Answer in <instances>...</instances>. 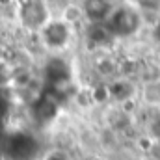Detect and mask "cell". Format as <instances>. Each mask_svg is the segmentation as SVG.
I'll list each match as a JSON object with an SVG mask.
<instances>
[{
    "instance_id": "9c48e42d",
    "label": "cell",
    "mask_w": 160,
    "mask_h": 160,
    "mask_svg": "<svg viewBox=\"0 0 160 160\" xmlns=\"http://www.w3.org/2000/svg\"><path fill=\"white\" fill-rule=\"evenodd\" d=\"M138 95H140V101L143 106L160 110V78L142 82Z\"/></svg>"
},
{
    "instance_id": "8fae6325",
    "label": "cell",
    "mask_w": 160,
    "mask_h": 160,
    "mask_svg": "<svg viewBox=\"0 0 160 160\" xmlns=\"http://www.w3.org/2000/svg\"><path fill=\"white\" fill-rule=\"evenodd\" d=\"M58 19H62L63 22H67L69 26L75 28L80 21H84V13H82L80 4H67V6L62 9V13H60Z\"/></svg>"
},
{
    "instance_id": "277c9868",
    "label": "cell",
    "mask_w": 160,
    "mask_h": 160,
    "mask_svg": "<svg viewBox=\"0 0 160 160\" xmlns=\"http://www.w3.org/2000/svg\"><path fill=\"white\" fill-rule=\"evenodd\" d=\"M80 8L84 13V22L86 24H97V22L108 21L116 4H114V0H82Z\"/></svg>"
},
{
    "instance_id": "5bb4252c",
    "label": "cell",
    "mask_w": 160,
    "mask_h": 160,
    "mask_svg": "<svg viewBox=\"0 0 160 160\" xmlns=\"http://www.w3.org/2000/svg\"><path fill=\"white\" fill-rule=\"evenodd\" d=\"M147 157L153 160H160V138L155 140V143H153V147H151V151H149Z\"/></svg>"
},
{
    "instance_id": "6da1fadb",
    "label": "cell",
    "mask_w": 160,
    "mask_h": 160,
    "mask_svg": "<svg viewBox=\"0 0 160 160\" xmlns=\"http://www.w3.org/2000/svg\"><path fill=\"white\" fill-rule=\"evenodd\" d=\"M104 24L108 26L114 39H127V38L136 36L142 30L143 13L140 8H136L132 4H121V6L114 8L112 15L108 17V21Z\"/></svg>"
},
{
    "instance_id": "30bf717a",
    "label": "cell",
    "mask_w": 160,
    "mask_h": 160,
    "mask_svg": "<svg viewBox=\"0 0 160 160\" xmlns=\"http://www.w3.org/2000/svg\"><path fill=\"white\" fill-rule=\"evenodd\" d=\"M89 93H91V101L95 106H102L112 102L110 101V89H108V82H97L93 86H89Z\"/></svg>"
},
{
    "instance_id": "5b68a950",
    "label": "cell",
    "mask_w": 160,
    "mask_h": 160,
    "mask_svg": "<svg viewBox=\"0 0 160 160\" xmlns=\"http://www.w3.org/2000/svg\"><path fill=\"white\" fill-rule=\"evenodd\" d=\"M108 89H110V101L121 106L128 101H134L136 97V86L130 78H125V77H118V78L110 80L108 82Z\"/></svg>"
},
{
    "instance_id": "7a4b0ae2",
    "label": "cell",
    "mask_w": 160,
    "mask_h": 160,
    "mask_svg": "<svg viewBox=\"0 0 160 160\" xmlns=\"http://www.w3.org/2000/svg\"><path fill=\"white\" fill-rule=\"evenodd\" d=\"M17 6H19V21L30 32H39L52 19L45 0H17Z\"/></svg>"
},
{
    "instance_id": "52a82bcc",
    "label": "cell",
    "mask_w": 160,
    "mask_h": 160,
    "mask_svg": "<svg viewBox=\"0 0 160 160\" xmlns=\"http://www.w3.org/2000/svg\"><path fill=\"white\" fill-rule=\"evenodd\" d=\"M93 69L102 82H110V80L119 77V60L110 56V54H101L95 58Z\"/></svg>"
},
{
    "instance_id": "8992f818",
    "label": "cell",
    "mask_w": 160,
    "mask_h": 160,
    "mask_svg": "<svg viewBox=\"0 0 160 160\" xmlns=\"http://www.w3.org/2000/svg\"><path fill=\"white\" fill-rule=\"evenodd\" d=\"M132 121H134L132 119V114L125 112L121 106H114V108H110V110L106 112V116H104V127L110 128V130L116 132V134H121V132L132 128Z\"/></svg>"
},
{
    "instance_id": "ba28073f",
    "label": "cell",
    "mask_w": 160,
    "mask_h": 160,
    "mask_svg": "<svg viewBox=\"0 0 160 160\" xmlns=\"http://www.w3.org/2000/svg\"><path fill=\"white\" fill-rule=\"evenodd\" d=\"M114 41V36L110 34L108 26L104 22L97 24H86V43H89L95 48H102Z\"/></svg>"
},
{
    "instance_id": "9a60e30c",
    "label": "cell",
    "mask_w": 160,
    "mask_h": 160,
    "mask_svg": "<svg viewBox=\"0 0 160 160\" xmlns=\"http://www.w3.org/2000/svg\"><path fill=\"white\" fill-rule=\"evenodd\" d=\"M153 38H155V41L160 45V19L155 22V26H153Z\"/></svg>"
},
{
    "instance_id": "3957f363",
    "label": "cell",
    "mask_w": 160,
    "mask_h": 160,
    "mask_svg": "<svg viewBox=\"0 0 160 160\" xmlns=\"http://www.w3.org/2000/svg\"><path fill=\"white\" fill-rule=\"evenodd\" d=\"M41 43L45 48L48 50H63L69 47V43L73 39L75 28L69 26L67 22H63L62 19H50L39 32Z\"/></svg>"
},
{
    "instance_id": "4fadbf2b",
    "label": "cell",
    "mask_w": 160,
    "mask_h": 160,
    "mask_svg": "<svg viewBox=\"0 0 160 160\" xmlns=\"http://www.w3.org/2000/svg\"><path fill=\"white\" fill-rule=\"evenodd\" d=\"M155 136H151V134H140V136H136V140H134V147L142 153V155H149V151H151V147H153V143H155Z\"/></svg>"
},
{
    "instance_id": "7c38bea8",
    "label": "cell",
    "mask_w": 160,
    "mask_h": 160,
    "mask_svg": "<svg viewBox=\"0 0 160 160\" xmlns=\"http://www.w3.org/2000/svg\"><path fill=\"white\" fill-rule=\"evenodd\" d=\"M73 101H75V104H77L78 108H82V110L95 106V104H93V101H91L89 88H78V89L75 91V95H73Z\"/></svg>"
}]
</instances>
